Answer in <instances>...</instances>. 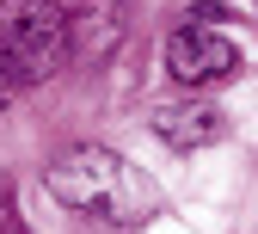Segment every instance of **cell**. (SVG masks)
Returning <instances> with one entry per match:
<instances>
[{
	"mask_svg": "<svg viewBox=\"0 0 258 234\" xmlns=\"http://www.w3.org/2000/svg\"><path fill=\"white\" fill-rule=\"evenodd\" d=\"M49 197L68 204L74 216H105V222H142L154 210L148 179L123 154H111L99 142H80L68 154H55V166H49Z\"/></svg>",
	"mask_w": 258,
	"mask_h": 234,
	"instance_id": "6da1fadb",
	"label": "cell"
},
{
	"mask_svg": "<svg viewBox=\"0 0 258 234\" xmlns=\"http://www.w3.org/2000/svg\"><path fill=\"white\" fill-rule=\"evenodd\" d=\"M74 56V13L61 0H0V62L19 86H43Z\"/></svg>",
	"mask_w": 258,
	"mask_h": 234,
	"instance_id": "7a4b0ae2",
	"label": "cell"
},
{
	"mask_svg": "<svg viewBox=\"0 0 258 234\" xmlns=\"http://www.w3.org/2000/svg\"><path fill=\"white\" fill-rule=\"evenodd\" d=\"M166 68L178 86H221V80L240 74V50L215 25H178L166 37Z\"/></svg>",
	"mask_w": 258,
	"mask_h": 234,
	"instance_id": "3957f363",
	"label": "cell"
},
{
	"mask_svg": "<svg viewBox=\"0 0 258 234\" xmlns=\"http://www.w3.org/2000/svg\"><path fill=\"white\" fill-rule=\"evenodd\" d=\"M154 136H166L172 148H203L228 136V117L221 105H203V99H178V105H160L154 111Z\"/></svg>",
	"mask_w": 258,
	"mask_h": 234,
	"instance_id": "277c9868",
	"label": "cell"
},
{
	"mask_svg": "<svg viewBox=\"0 0 258 234\" xmlns=\"http://www.w3.org/2000/svg\"><path fill=\"white\" fill-rule=\"evenodd\" d=\"M80 25H86V50L92 56H111L117 43H123V0H86V13H80Z\"/></svg>",
	"mask_w": 258,
	"mask_h": 234,
	"instance_id": "5b68a950",
	"label": "cell"
},
{
	"mask_svg": "<svg viewBox=\"0 0 258 234\" xmlns=\"http://www.w3.org/2000/svg\"><path fill=\"white\" fill-rule=\"evenodd\" d=\"M19 92H25V86L13 80V68H7V62H0V117L13 111V99H19Z\"/></svg>",
	"mask_w": 258,
	"mask_h": 234,
	"instance_id": "8992f818",
	"label": "cell"
},
{
	"mask_svg": "<svg viewBox=\"0 0 258 234\" xmlns=\"http://www.w3.org/2000/svg\"><path fill=\"white\" fill-rule=\"evenodd\" d=\"M0 228H13V191L0 185Z\"/></svg>",
	"mask_w": 258,
	"mask_h": 234,
	"instance_id": "52a82bcc",
	"label": "cell"
}]
</instances>
